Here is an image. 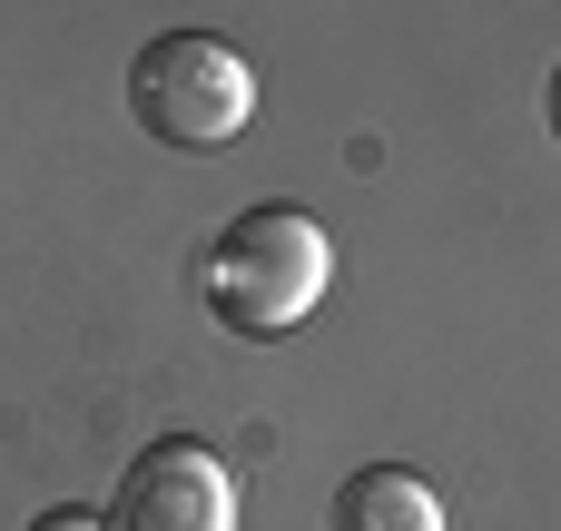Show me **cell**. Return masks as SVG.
Wrapping results in <instances>:
<instances>
[{"instance_id": "8992f818", "label": "cell", "mask_w": 561, "mask_h": 531, "mask_svg": "<svg viewBox=\"0 0 561 531\" xmlns=\"http://www.w3.org/2000/svg\"><path fill=\"white\" fill-rule=\"evenodd\" d=\"M552 138H561V69H552Z\"/></svg>"}, {"instance_id": "5b68a950", "label": "cell", "mask_w": 561, "mask_h": 531, "mask_svg": "<svg viewBox=\"0 0 561 531\" xmlns=\"http://www.w3.org/2000/svg\"><path fill=\"white\" fill-rule=\"evenodd\" d=\"M30 531H108V522H99V512H39Z\"/></svg>"}, {"instance_id": "6da1fadb", "label": "cell", "mask_w": 561, "mask_h": 531, "mask_svg": "<svg viewBox=\"0 0 561 531\" xmlns=\"http://www.w3.org/2000/svg\"><path fill=\"white\" fill-rule=\"evenodd\" d=\"M325 286H335V246H325V227H316L306 207H286V197L247 207V217L207 246V305H217V325H237V335H296V325L325 305Z\"/></svg>"}, {"instance_id": "277c9868", "label": "cell", "mask_w": 561, "mask_h": 531, "mask_svg": "<svg viewBox=\"0 0 561 531\" xmlns=\"http://www.w3.org/2000/svg\"><path fill=\"white\" fill-rule=\"evenodd\" d=\"M325 531H444V503H434V483H414L404 463H365V473H345Z\"/></svg>"}, {"instance_id": "3957f363", "label": "cell", "mask_w": 561, "mask_h": 531, "mask_svg": "<svg viewBox=\"0 0 561 531\" xmlns=\"http://www.w3.org/2000/svg\"><path fill=\"white\" fill-rule=\"evenodd\" d=\"M108 531H237V483L207 443L168 434L118 473V503L99 512Z\"/></svg>"}, {"instance_id": "7a4b0ae2", "label": "cell", "mask_w": 561, "mask_h": 531, "mask_svg": "<svg viewBox=\"0 0 561 531\" xmlns=\"http://www.w3.org/2000/svg\"><path fill=\"white\" fill-rule=\"evenodd\" d=\"M128 118L158 138V148H227V138H247V118H256V69L227 49V39H207V30H168V39H148L138 59H128Z\"/></svg>"}]
</instances>
